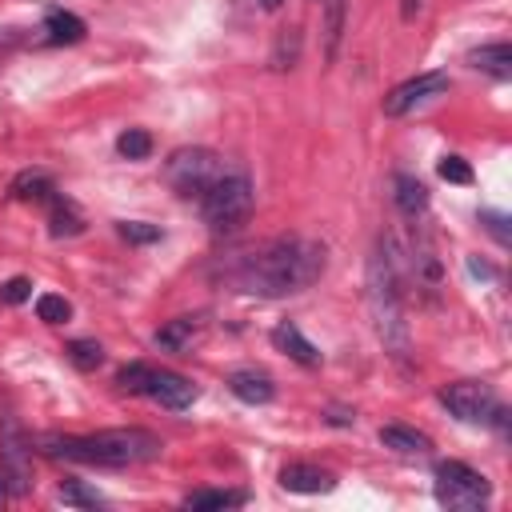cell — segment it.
<instances>
[{
  "mask_svg": "<svg viewBox=\"0 0 512 512\" xmlns=\"http://www.w3.org/2000/svg\"><path fill=\"white\" fill-rule=\"evenodd\" d=\"M116 232H120L128 244H156V240H160V228L148 224V220H120Z\"/></svg>",
  "mask_w": 512,
  "mask_h": 512,
  "instance_id": "484cf974",
  "label": "cell"
},
{
  "mask_svg": "<svg viewBox=\"0 0 512 512\" xmlns=\"http://www.w3.org/2000/svg\"><path fill=\"white\" fill-rule=\"evenodd\" d=\"M444 92H448V72H420L384 96V116H408L412 108H424Z\"/></svg>",
  "mask_w": 512,
  "mask_h": 512,
  "instance_id": "ba28073f",
  "label": "cell"
},
{
  "mask_svg": "<svg viewBox=\"0 0 512 512\" xmlns=\"http://www.w3.org/2000/svg\"><path fill=\"white\" fill-rule=\"evenodd\" d=\"M224 172V160L212 152V148H176L164 164V176L168 184L184 196V200H200L204 188Z\"/></svg>",
  "mask_w": 512,
  "mask_h": 512,
  "instance_id": "8992f818",
  "label": "cell"
},
{
  "mask_svg": "<svg viewBox=\"0 0 512 512\" xmlns=\"http://www.w3.org/2000/svg\"><path fill=\"white\" fill-rule=\"evenodd\" d=\"M228 388H232V396L244 400V404H268V400L276 396L272 376H268V372H256V368H236V372L228 376Z\"/></svg>",
  "mask_w": 512,
  "mask_h": 512,
  "instance_id": "7c38bea8",
  "label": "cell"
},
{
  "mask_svg": "<svg viewBox=\"0 0 512 512\" xmlns=\"http://www.w3.org/2000/svg\"><path fill=\"white\" fill-rule=\"evenodd\" d=\"M44 32H48L52 44H80L84 40V20L72 16V12H64V8H52L44 16Z\"/></svg>",
  "mask_w": 512,
  "mask_h": 512,
  "instance_id": "d6986e66",
  "label": "cell"
},
{
  "mask_svg": "<svg viewBox=\"0 0 512 512\" xmlns=\"http://www.w3.org/2000/svg\"><path fill=\"white\" fill-rule=\"evenodd\" d=\"M200 336H204V324H200L196 316H176V320H168V324L156 332V344H160L164 352H188Z\"/></svg>",
  "mask_w": 512,
  "mask_h": 512,
  "instance_id": "4fadbf2b",
  "label": "cell"
},
{
  "mask_svg": "<svg viewBox=\"0 0 512 512\" xmlns=\"http://www.w3.org/2000/svg\"><path fill=\"white\" fill-rule=\"evenodd\" d=\"M480 220L488 224V232H492L500 244H508V240H512V232H508V220H504L500 212H480Z\"/></svg>",
  "mask_w": 512,
  "mask_h": 512,
  "instance_id": "f546056e",
  "label": "cell"
},
{
  "mask_svg": "<svg viewBox=\"0 0 512 512\" xmlns=\"http://www.w3.org/2000/svg\"><path fill=\"white\" fill-rule=\"evenodd\" d=\"M272 344L280 348V352H288L296 364H304V368H316L320 364V348L292 324V320H280L276 328H272Z\"/></svg>",
  "mask_w": 512,
  "mask_h": 512,
  "instance_id": "8fae6325",
  "label": "cell"
},
{
  "mask_svg": "<svg viewBox=\"0 0 512 512\" xmlns=\"http://www.w3.org/2000/svg\"><path fill=\"white\" fill-rule=\"evenodd\" d=\"M48 232L60 240V236H80L84 232V216H80V208L68 200V196H52L48 200Z\"/></svg>",
  "mask_w": 512,
  "mask_h": 512,
  "instance_id": "2e32d148",
  "label": "cell"
},
{
  "mask_svg": "<svg viewBox=\"0 0 512 512\" xmlns=\"http://www.w3.org/2000/svg\"><path fill=\"white\" fill-rule=\"evenodd\" d=\"M492 496V484L484 472L460 464V460H440L436 464V500L444 508H460V512H472V508H484Z\"/></svg>",
  "mask_w": 512,
  "mask_h": 512,
  "instance_id": "5b68a950",
  "label": "cell"
},
{
  "mask_svg": "<svg viewBox=\"0 0 512 512\" xmlns=\"http://www.w3.org/2000/svg\"><path fill=\"white\" fill-rule=\"evenodd\" d=\"M380 444L392 448V452H400V456H424V452H432V440L424 432L408 428V424H384L380 428Z\"/></svg>",
  "mask_w": 512,
  "mask_h": 512,
  "instance_id": "9a60e30c",
  "label": "cell"
},
{
  "mask_svg": "<svg viewBox=\"0 0 512 512\" xmlns=\"http://www.w3.org/2000/svg\"><path fill=\"white\" fill-rule=\"evenodd\" d=\"M248 500V492H220V488H204V492H188L184 508H240Z\"/></svg>",
  "mask_w": 512,
  "mask_h": 512,
  "instance_id": "ffe728a7",
  "label": "cell"
},
{
  "mask_svg": "<svg viewBox=\"0 0 512 512\" xmlns=\"http://www.w3.org/2000/svg\"><path fill=\"white\" fill-rule=\"evenodd\" d=\"M8 496H12V492H8V480H4V472H0V504H4Z\"/></svg>",
  "mask_w": 512,
  "mask_h": 512,
  "instance_id": "4dcf8cb0",
  "label": "cell"
},
{
  "mask_svg": "<svg viewBox=\"0 0 512 512\" xmlns=\"http://www.w3.org/2000/svg\"><path fill=\"white\" fill-rule=\"evenodd\" d=\"M368 312L376 324V336L384 340V352L392 360H408V324H404V304H400V284H396V260L392 244H376L368 256Z\"/></svg>",
  "mask_w": 512,
  "mask_h": 512,
  "instance_id": "3957f363",
  "label": "cell"
},
{
  "mask_svg": "<svg viewBox=\"0 0 512 512\" xmlns=\"http://www.w3.org/2000/svg\"><path fill=\"white\" fill-rule=\"evenodd\" d=\"M12 200H32V204H48L52 196H56V184H52V176L48 172H40V168H28V172H20L16 180H12Z\"/></svg>",
  "mask_w": 512,
  "mask_h": 512,
  "instance_id": "e0dca14e",
  "label": "cell"
},
{
  "mask_svg": "<svg viewBox=\"0 0 512 512\" xmlns=\"http://www.w3.org/2000/svg\"><path fill=\"white\" fill-rule=\"evenodd\" d=\"M436 172H440L448 184H472V168H468V160H460V156H440Z\"/></svg>",
  "mask_w": 512,
  "mask_h": 512,
  "instance_id": "4316f807",
  "label": "cell"
},
{
  "mask_svg": "<svg viewBox=\"0 0 512 512\" xmlns=\"http://www.w3.org/2000/svg\"><path fill=\"white\" fill-rule=\"evenodd\" d=\"M140 396H152V400H156L160 408H168V412H184V408H192V400H196L200 392H196V384H192L188 376H180V372L148 368Z\"/></svg>",
  "mask_w": 512,
  "mask_h": 512,
  "instance_id": "9c48e42d",
  "label": "cell"
},
{
  "mask_svg": "<svg viewBox=\"0 0 512 512\" xmlns=\"http://www.w3.org/2000/svg\"><path fill=\"white\" fill-rule=\"evenodd\" d=\"M280 488L300 492V496H320V492L336 488V476L320 464H284L280 468Z\"/></svg>",
  "mask_w": 512,
  "mask_h": 512,
  "instance_id": "30bf717a",
  "label": "cell"
},
{
  "mask_svg": "<svg viewBox=\"0 0 512 512\" xmlns=\"http://www.w3.org/2000/svg\"><path fill=\"white\" fill-rule=\"evenodd\" d=\"M468 64L480 68V72H488V76H496V80H508L512 76V44H504V40L480 44V48L468 52Z\"/></svg>",
  "mask_w": 512,
  "mask_h": 512,
  "instance_id": "5bb4252c",
  "label": "cell"
},
{
  "mask_svg": "<svg viewBox=\"0 0 512 512\" xmlns=\"http://www.w3.org/2000/svg\"><path fill=\"white\" fill-rule=\"evenodd\" d=\"M60 500L72 504V508H100V504H104V496H100L96 488L80 484V480H64V484H60Z\"/></svg>",
  "mask_w": 512,
  "mask_h": 512,
  "instance_id": "603a6c76",
  "label": "cell"
},
{
  "mask_svg": "<svg viewBox=\"0 0 512 512\" xmlns=\"http://www.w3.org/2000/svg\"><path fill=\"white\" fill-rule=\"evenodd\" d=\"M328 252L308 236H276L228 268V284L252 296H292L324 276Z\"/></svg>",
  "mask_w": 512,
  "mask_h": 512,
  "instance_id": "6da1fadb",
  "label": "cell"
},
{
  "mask_svg": "<svg viewBox=\"0 0 512 512\" xmlns=\"http://www.w3.org/2000/svg\"><path fill=\"white\" fill-rule=\"evenodd\" d=\"M36 316L44 324H68L72 320V304L64 296H56V292H40L36 296Z\"/></svg>",
  "mask_w": 512,
  "mask_h": 512,
  "instance_id": "44dd1931",
  "label": "cell"
},
{
  "mask_svg": "<svg viewBox=\"0 0 512 512\" xmlns=\"http://www.w3.org/2000/svg\"><path fill=\"white\" fill-rule=\"evenodd\" d=\"M116 152H120V156H128V160H144V156L152 152V136H148L144 128H128V132H120Z\"/></svg>",
  "mask_w": 512,
  "mask_h": 512,
  "instance_id": "cb8c5ba5",
  "label": "cell"
},
{
  "mask_svg": "<svg viewBox=\"0 0 512 512\" xmlns=\"http://www.w3.org/2000/svg\"><path fill=\"white\" fill-rule=\"evenodd\" d=\"M344 8H348V0H324V12H328V20H324L328 56H336V44H340V32H344Z\"/></svg>",
  "mask_w": 512,
  "mask_h": 512,
  "instance_id": "d4e9b609",
  "label": "cell"
},
{
  "mask_svg": "<svg viewBox=\"0 0 512 512\" xmlns=\"http://www.w3.org/2000/svg\"><path fill=\"white\" fill-rule=\"evenodd\" d=\"M440 404H444L456 420H464V424H488L492 412L500 408L492 384H484V380H456V384L440 388Z\"/></svg>",
  "mask_w": 512,
  "mask_h": 512,
  "instance_id": "52a82bcc",
  "label": "cell"
},
{
  "mask_svg": "<svg viewBox=\"0 0 512 512\" xmlns=\"http://www.w3.org/2000/svg\"><path fill=\"white\" fill-rule=\"evenodd\" d=\"M148 368H152V364H140V360H136V364H124V368L116 372V384H120L124 392H144V376H148Z\"/></svg>",
  "mask_w": 512,
  "mask_h": 512,
  "instance_id": "83f0119b",
  "label": "cell"
},
{
  "mask_svg": "<svg viewBox=\"0 0 512 512\" xmlns=\"http://www.w3.org/2000/svg\"><path fill=\"white\" fill-rule=\"evenodd\" d=\"M260 8H268V12H272V8H280V0H260Z\"/></svg>",
  "mask_w": 512,
  "mask_h": 512,
  "instance_id": "1f68e13d",
  "label": "cell"
},
{
  "mask_svg": "<svg viewBox=\"0 0 512 512\" xmlns=\"http://www.w3.org/2000/svg\"><path fill=\"white\" fill-rule=\"evenodd\" d=\"M392 200H396V208H400L404 216H420V212L428 208V188H424L416 176L400 172V176L392 180Z\"/></svg>",
  "mask_w": 512,
  "mask_h": 512,
  "instance_id": "ac0fdd59",
  "label": "cell"
},
{
  "mask_svg": "<svg viewBox=\"0 0 512 512\" xmlns=\"http://www.w3.org/2000/svg\"><path fill=\"white\" fill-rule=\"evenodd\" d=\"M64 356H68L80 372H92V368H100V364H104V348H100L96 340H72V344L64 348Z\"/></svg>",
  "mask_w": 512,
  "mask_h": 512,
  "instance_id": "7402d4cb",
  "label": "cell"
},
{
  "mask_svg": "<svg viewBox=\"0 0 512 512\" xmlns=\"http://www.w3.org/2000/svg\"><path fill=\"white\" fill-rule=\"evenodd\" d=\"M252 204H256V192H252V180L244 172H220L204 196H200V212H204V224L212 232H232L240 228L248 216H252Z\"/></svg>",
  "mask_w": 512,
  "mask_h": 512,
  "instance_id": "277c9868",
  "label": "cell"
},
{
  "mask_svg": "<svg viewBox=\"0 0 512 512\" xmlns=\"http://www.w3.org/2000/svg\"><path fill=\"white\" fill-rule=\"evenodd\" d=\"M44 456L68 460V464H96V468H128V464H148L164 452L160 436L148 428H104L92 436H60L48 432L36 440Z\"/></svg>",
  "mask_w": 512,
  "mask_h": 512,
  "instance_id": "7a4b0ae2",
  "label": "cell"
},
{
  "mask_svg": "<svg viewBox=\"0 0 512 512\" xmlns=\"http://www.w3.org/2000/svg\"><path fill=\"white\" fill-rule=\"evenodd\" d=\"M32 296V280H24V276H12L8 284H0V300L4 304H24Z\"/></svg>",
  "mask_w": 512,
  "mask_h": 512,
  "instance_id": "f1b7e54d",
  "label": "cell"
}]
</instances>
